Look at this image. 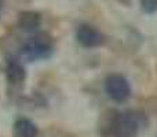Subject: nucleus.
Returning a JSON list of instances; mask_svg holds the SVG:
<instances>
[{
	"label": "nucleus",
	"instance_id": "423d86ee",
	"mask_svg": "<svg viewBox=\"0 0 157 137\" xmlns=\"http://www.w3.org/2000/svg\"><path fill=\"white\" fill-rule=\"evenodd\" d=\"M37 128L32 121L26 118H19L14 124V137H36Z\"/></svg>",
	"mask_w": 157,
	"mask_h": 137
},
{
	"label": "nucleus",
	"instance_id": "6e6552de",
	"mask_svg": "<svg viewBox=\"0 0 157 137\" xmlns=\"http://www.w3.org/2000/svg\"><path fill=\"white\" fill-rule=\"evenodd\" d=\"M142 8L145 13H155L157 10V0H142Z\"/></svg>",
	"mask_w": 157,
	"mask_h": 137
},
{
	"label": "nucleus",
	"instance_id": "0eeeda50",
	"mask_svg": "<svg viewBox=\"0 0 157 137\" xmlns=\"http://www.w3.org/2000/svg\"><path fill=\"white\" fill-rule=\"evenodd\" d=\"M6 75L11 84H19L25 80L26 73H25V69L21 63L14 59H10L7 62V67H6Z\"/></svg>",
	"mask_w": 157,
	"mask_h": 137
},
{
	"label": "nucleus",
	"instance_id": "1a4fd4ad",
	"mask_svg": "<svg viewBox=\"0 0 157 137\" xmlns=\"http://www.w3.org/2000/svg\"><path fill=\"white\" fill-rule=\"evenodd\" d=\"M2 5L3 4H2V0H0V13H2Z\"/></svg>",
	"mask_w": 157,
	"mask_h": 137
},
{
	"label": "nucleus",
	"instance_id": "20e7f679",
	"mask_svg": "<svg viewBox=\"0 0 157 137\" xmlns=\"http://www.w3.org/2000/svg\"><path fill=\"white\" fill-rule=\"evenodd\" d=\"M76 38L77 41L86 48H95L99 47L103 41V36L101 34L99 30L95 27L90 26V25H81L78 26L76 32Z\"/></svg>",
	"mask_w": 157,
	"mask_h": 137
},
{
	"label": "nucleus",
	"instance_id": "f03ea898",
	"mask_svg": "<svg viewBox=\"0 0 157 137\" xmlns=\"http://www.w3.org/2000/svg\"><path fill=\"white\" fill-rule=\"evenodd\" d=\"M139 130V118L132 113L117 114L112 121V132L116 137H135Z\"/></svg>",
	"mask_w": 157,
	"mask_h": 137
},
{
	"label": "nucleus",
	"instance_id": "39448f33",
	"mask_svg": "<svg viewBox=\"0 0 157 137\" xmlns=\"http://www.w3.org/2000/svg\"><path fill=\"white\" fill-rule=\"evenodd\" d=\"M41 23V16L35 11H25L19 14L18 26L25 32H35Z\"/></svg>",
	"mask_w": 157,
	"mask_h": 137
},
{
	"label": "nucleus",
	"instance_id": "f257e3e1",
	"mask_svg": "<svg viewBox=\"0 0 157 137\" xmlns=\"http://www.w3.org/2000/svg\"><path fill=\"white\" fill-rule=\"evenodd\" d=\"M52 48H54V43H52L51 37L47 33L41 32L30 37L22 45L21 52L29 60H36L41 59V58H47L52 52Z\"/></svg>",
	"mask_w": 157,
	"mask_h": 137
},
{
	"label": "nucleus",
	"instance_id": "7ed1b4c3",
	"mask_svg": "<svg viewBox=\"0 0 157 137\" xmlns=\"http://www.w3.org/2000/svg\"><path fill=\"white\" fill-rule=\"evenodd\" d=\"M105 92L113 102L123 103L130 97L131 88L128 81L120 74H112L105 80Z\"/></svg>",
	"mask_w": 157,
	"mask_h": 137
}]
</instances>
